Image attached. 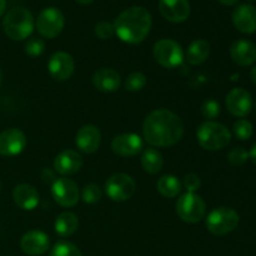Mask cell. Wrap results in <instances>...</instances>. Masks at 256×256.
Returning a JSON list of instances; mask_svg holds the SVG:
<instances>
[{
	"label": "cell",
	"instance_id": "6da1fadb",
	"mask_svg": "<svg viewBox=\"0 0 256 256\" xmlns=\"http://www.w3.org/2000/svg\"><path fill=\"white\" fill-rule=\"evenodd\" d=\"M142 135L145 142L152 146H172L182 140L184 124L175 112L168 109H156L145 118Z\"/></svg>",
	"mask_w": 256,
	"mask_h": 256
},
{
	"label": "cell",
	"instance_id": "7a4b0ae2",
	"mask_svg": "<svg viewBox=\"0 0 256 256\" xmlns=\"http://www.w3.org/2000/svg\"><path fill=\"white\" fill-rule=\"evenodd\" d=\"M152 19L142 6H130L120 12L114 22L115 34L128 44H139L149 35Z\"/></svg>",
	"mask_w": 256,
	"mask_h": 256
},
{
	"label": "cell",
	"instance_id": "3957f363",
	"mask_svg": "<svg viewBox=\"0 0 256 256\" xmlns=\"http://www.w3.org/2000/svg\"><path fill=\"white\" fill-rule=\"evenodd\" d=\"M4 32L15 42L28 39L34 32V18L32 14L22 6H15L6 12L2 22Z\"/></svg>",
	"mask_w": 256,
	"mask_h": 256
},
{
	"label": "cell",
	"instance_id": "277c9868",
	"mask_svg": "<svg viewBox=\"0 0 256 256\" xmlns=\"http://www.w3.org/2000/svg\"><path fill=\"white\" fill-rule=\"evenodd\" d=\"M196 139L200 146L208 152H218L232 142V132L225 126L216 122H205L198 128Z\"/></svg>",
	"mask_w": 256,
	"mask_h": 256
},
{
	"label": "cell",
	"instance_id": "5b68a950",
	"mask_svg": "<svg viewBox=\"0 0 256 256\" xmlns=\"http://www.w3.org/2000/svg\"><path fill=\"white\" fill-rule=\"evenodd\" d=\"M240 222V216L234 209L226 206L216 208L206 218L208 230L212 232V235H218V236H222L229 232H234L238 228Z\"/></svg>",
	"mask_w": 256,
	"mask_h": 256
},
{
	"label": "cell",
	"instance_id": "8992f818",
	"mask_svg": "<svg viewBox=\"0 0 256 256\" xmlns=\"http://www.w3.org/2000/svg\"><path fill=\"white\" fill-rule=\"evenodd\" d=\"M176 214L182 222L195 224L204 219L206 214V204L202 196L195 192H185L178 199L175 204Z\"/></svg>",
	"mask_w": 256,
	"mask_h": 256
},
{
	"label": "cell",
	"instance_id": "52a82bcc",
	"mask_svg": "<svg viewBox=\"0 0 256 256\" xmlns=\"http://www.w3.org/2000/svg\"><path fill=\"white\" fill-rule=\"evenodd\" d=\"M152 55L158 64L166 69H175L180 66L185 59L182 45L172 39H162L155 42Z\"/></svg>",
	"mask_w": 256,
	"mask_h": 256
},
{
	"label": "cell",
	"instance_id": "ba28073f",
	"mask_svg": "<svg viewBox=\"0 0 256 256\" xmlns=\"http://www.w3.org/2000/svg\"><path fill=\"white\" fill-rule=\"evenodd\" d=\"M136 184L130 175L118 172L112 175L105 182V192L112 202H122L129 200L135 194Z\"/></svg>",
	"mask_w": 256,
	"mask_h": 256
},
{
	"label": "cell",
	"instance_id": "9c48e42d",
	"mask_svg": "<svg viewBox=\"0 0 256 256\" xmlns=\"http://www.w3.org/2000/svg\"><path fill=\"white\" fill-rule=\"evenodd\" d=\"M64 14L56 8H46L38 15L35 28L45 39H54L64 29Z\"/></svg>",
	"mask_w": 256,
	"mask_h": 256
},
{
	"label": "cell",
	"instance_id": "30bf717a",
	"mask_svg": "<svg viewBox=\"0 0 256 256\" xmlns=\"http://www.w3.org/2000/svg\"><path fill=\"white\" fill-rule=\"evenodd\" d=\"M52 195L60 206L72 208L79 202L80 192L76 182L62 176L52 184Z\"/></svg>",
	"mask_w": 256,
	"mask_h": 256
},
{
	"label": "cell",
	"instance_id": "8fae6325",
	"mask_svg": "<svg viewBox=\"0 0 256 256\" xmlns=\"http://www.w3.org/2000/svg\"><path fill=\"white\" fill-rule=\"evenodd\" d=\"M74 58L65 52H54L48 62V72L56 82H65L70 79L74 74Z\"/></svg>",
	"mask_w": 256,
	"mask_h": 256
},
{
	"label": "cell",
	"instance_id": "7c38bea8",
	"mask_svg": "<svg viewBox=\"0 0 256 256\" xmlns=\"http://www.w3.org/2000/svg\"><path fill=\"white\" fill-rule=\"evenodd\" d=\"M28 140L20 129H6L0 132V155L15 156L24 152Z\"/></svg>",
	"mask_w": 256,
	"mask_h": 256
},
{
	"label": "cell",
	"instance_id": "4fadbf2b",
	"mask_svg": "<svg viewBox=\"0 0 256 256\" xmlns=\"http://www.w3.org/2000/svg\"><path fill=\"white\" fill-rule=\"evenodd\" d=\"M144 149V142L134 132H126L115 136L112 142V150L114 154L124 158H132L142 152Z\"/></svg>",
	"mask_w": 256,
	"mask_h": 256
},
{
	"label": "cell",
	"instance_id": "5bb4252c",
	"mask_svg": "<svg viewBox=\"0 0 256 256\" xmlns=\"http://www.w3.org/2000/svg\"><path fill=\"white\" fill-rule=\"evenodd\" d=\"M226 108L230 114L236 118H245L250 114L252 108V99L249 92L242 88H235L226 95Z\"/></svg>",
	"mask_w": 256,
	"mask_h": 256
},
{
	"label": "cell",
	"instance_id": "9a60e30c",
	"mask_svg": "<svg viewBox=\"0 0 256 256\" xmlns=\"http://www.w3.org/2000/svg\"><path fill=\"white\" fill-rule=\"evenodd\" d=\"M50 240L44 232L30 230L22 235L20 240V248L29 256H40L49 250Z\"/></svg>",
	"mask_w": 256,
	"mask_h": 256
},
{
	"label": "cell",
	"instance_id": "2e32d148",
	"mask_svg": "<svg viewBox=\"0 0 256 256\" xmlns=\"http://www.w3.org/2000/svg\"><path fill=\"white\" fill-rule=\"evenodd\" d=\"M82 156L80 152L75 150L66 149L56 155L54 160L55 172L62 175V176H69L74 175L82 169Z\"/></svg>",
	"mask_w": 256,
	"mask_h": 256
},
{
	"label": "cell",
	"instance_id": "e0dca14e",
	"mask_svg": "<svg viewBox=\"0 0 256 256\" xmlns=\"http://www.w3.org/2000/svg\"><path fill=\"white\" fill-rule=\"evenodd\" d=\"M75 144L80 152L85 154H92L99 149L102 144V132L95 125H84L78 130Z\"/></svg>",
	"mask_w": 256,
	"mask_h": 256
},
{
	"label": "cell",
	"instance_id": "ac0fdd59",
	"mask_svg": "<svg viewBox=\"0 0 256 256\" xmlns=\"http://www.w3.org/2000/svg\"><path fill=\"white\" fill-rule=\"evenodd\" d=\"M159 12L168 22H182L190 15L189 0H159Z\"/></svg>",
	"mask_w": 256,
	"mask_h": 256
},
{
	"label": "cell",
	"instance_id": "d6986e66",
	"mask_svg": "<svg viewBox=\"0 0 256 256\" xmlns=\"http://www.w3.org/2000/svg\"><path fill=\"white\" fill-rule=\"evenodd\" d=\"M232 24L242 34L256 32V8L250 4H242L232 12Z\"/></svg>",
	"mask_w": 256,
	"mask_h": 256
},
{
	"label": "cell",
	"instance_id": "ffe728a7",
	"mask_svg": "<svg viewBox=\"0 0 256 256\" xmlns=\"http://www.w3.org/2000/svg\"><path fill=\"white\" fill-rule=\"evenodd\" d=\"M230 56L238 65L249 66L256 62V45L249 40H236L230 46Z\"/></svg>",
	"mask_w": 256,
	"mask_h": 256
},
{
	"label": "cell",
	"instance_id": "44dd1931",
	"mask_svg": "<svg viewBox=\"0 0 256 256\" xmlns=\"http://www.w3.org/2000/svg\"><path fill=\"white\" fill-rule=\"evenodd\" d=\"M12 200L22 210H34L39 204V192L32 185L19 184L12 192Z\"/></svg>",
	"mask_w": 256,
	"mask_h": 256
},
{
	"label": "cell",
	"instance_id": "7402d4cb",
	"mask_svg": "<svg viewBox=\"0 0 256 256\" xmlns=\"http://www.w3.org/2000/svg\"><path fill=\"white\" fill-rule=\"evenodd\" d=\"M92 84L100 92H114L119 89L122 79L116 70L110 69V68H102L94 74Z\"/></svg>",
	"mask_w": 256,
	"mask_h": 256
},
{
	"label": "cell",
	"instance_id": "603a6c76",
	"mask_svg": "<svg viewBox=\"0 0 256 256\" xmlns=\"http://www.w3.org/2000/svg\"><path fill=\"white\" fill-rule=\"evenodd\" d=\"M79 228V219L78 215L72 212H62L55 219L54 229L59 236L68 238L74 234Z\"/></svg>",
	"mask_w": 256,
	"mask_h": 256
},
{
	"label": "cell",
	"instance_id": "cb8c5ba5",
	"mask_svg": "<svg viewBox=\"0 0 256 256\" xmlns=\"http://www.w3.org/2000/svg\"><path fill=\"white\" fill-rule=\"evenodd\" d=\"M209 55H210L209 42L204 39H196L189 45V48H188L185 59L188 60L189 64L200 65L204 62H206Z\"/></svg>",
	"mask_w": 256,
	"mask_h": 256
},
{
	"label": "cell",
	"instance_id": "d4e9b609",
	"mask_svg": "<svg viewBox=\"0 0 256 256\" xmlns=\"http://www.w3.org/2000/svg\"><path fill=\"white\" fill-rule=\"evenodd\" d=\"M140 162H142V169L149 174H158L162 172V166H164L162 155L154 148H148L142 152Z\"/></svg>",
	"mask_w": 256,
	"mask_h": 256
},
{
	"label": "cell",
	"instance_id": "484cf974",
	"mask_svg": "<svg viewBox=\"0 0 256 256\" xmlns=\"http://www.w3.org/2000/svg\"><path fill=\"white\" fill-rule=\"evenodd\" d=\"M182 182L174 175H164L156 182V190L168 199L176 198L182 192Z\"/></svg>",
	"mask_w": 256,
	"mask_h": 256
},
{
	"label": "cell",
	"instance_id": "4316f807",
	"mask_svg": "<svg viewBox=\"0 0 256 256\" xmlns=\"http://www.w3.org/2000/svg\"><path fill=\"white\" fill-rule=\"evenodd\" d=\"M49 256H82V254L76 245L62 240L52 246Z\"/></svg>",
	"mask_w": 256,
	"mask_h": 256
},
{
	"label": "cell",
	"instance_id": "83f0119b",
	"mask_svg": "<svg viewBox=\"0 0 256 256\" xmlns=\"http://www.w3.org/2000/svg\"><path fill=\"white\" fill-rule=\"evenodd\" d=\"M146 82L148 79L145 76V74H142L140 72H134L130 75H128V78L125 79L124 86L128 92H136L144 89L146 86Z\"/></svg>",
	"mask_w": 256,
	"mask_h": 256
},
{
	"label": "cell",
	"instance_id": "f1b7e54d",
	"mask_svg": "<svg viewBox=\"0 0 256 256\" xmlns=\"http://www.w3.org/2000/svg\"><path fill=\"white\" fill-rule=\"evenodd\" d=\"M102 196V190L96 184H88L82 189V198L85 204H96Z\"/></svg>",
	"mask_w": 256,
	"mask_h": 256
},
{
	"label": "cell",
	"instance_id": "f546056e",
	"mask_svg": "<svg viewBox=\"0 0 256 256\" xmlns=\"http://www.w3.org/2000/svg\"><path fill=\"white\" fill-rule=\"evenodd\" d=\"M252 124L246 119H239L234 122L232 132L239 140H248L252 135Z\"/></svg>",
	"mask_w": 256,
	"mask_h": 256
},
{
	"label": "cell",
	"instance_id": "4dcf8cb0",
	"mask_svg": "<svg viewBox=\"0 0 256 256\" xmlns=\"http://www.w3.org/2000/svg\"><path fill=\"white\" fill-rule=\"evenodd\" d=\"M202 114L208 122H214L220 115V104L215 99H208L202 105Z\"/></svg>",
	"mask_w": 256,
	"mask_h": 256
},
{
	"label": "cell",
	"instance_id": "1f68e13d",
	"mask_svg": "<svg viewBox=\"0 0 256 256\" xmlns=\"http://www.w3.org/2000/svg\"><path fill=\"white\" fill-rule=\"evenodd\" d=\"M25 52L29 56H40L42 52H45V42L44 40L39 39V38H30L26 42H25Z\"/></svg>",
	"mask_w": 256,
	"mask_h": 256
},
{
	"label": "cell",
	"instance_id": "d6a6232c",
	"mask_svg": "<svg viewBox=\"0 0 256 256\" xmlns=\"http://www.w3.org/2000/svg\"><path fill=\"white\" fill-rule=\"evenodd\" d=\"M248 159H249V152H246L244 148H234L228 154V160H229L230 164L235 165V166L244 165L248 162Z\"/></svg>",
	"mask_w": 256,
	"mask_h": 256
},
{
	"label": "cell",
	"instance_id": "836d02e7",
	"mask_svg": "<svg viewBox=\"0 0 256 256\" xmlns=\"http://www.w3.org/2000/svg\"><path fill=\"white\" fill-rule=\"evenodd\" d=\"M95 34L99 39L102 40H108V39H112L115 34V30H114V25L112 22H106V20H102L96 24L95 26Z\"/></svg>",
	"mask_w": 256,
	"mask_h": 256
},
{
	"label": "cell",
	"instance_id": "e575fe53",
	"mask_svg": "<svg viewBox=\"0 0 256 256\" xmlns=\"http://www.w3.org/2000/svg\"><path fill=\"white\" fill-rule=\"evenodd\" d=\"M182 185L186 189V192H195L202 186V180H200V178L196 174L190 172V174L185 175Z\"/></svg>",
	"mask_w": 256,
	"mask_h": 256
},
{
	"label": "cell",
	"instance_id": "d590c367",
	"mask_svg": "<svg viewBox=\"0 0 256 256\" xmlns=\"http://www.w3.org/2000/svg\"><path fill=\"white\" fill-rule=\"evenodd\" d=\"M40 178H42V182L44 184H52V182L56 180V176H55V172H52L49 168H45L42 169V174H40Z\"/></svg>",
	"mask_w": 256,
	"mask_h": 256
},
{
	"label": "cell",
	"instance_id": "8d00e7d4",
	"mask_svg": "<svg viewBox=\"0 0 256 256\" xmlns=\"http://www.w3.org/2000/svg\"><path fill=\"white\" fill-rule=\"evenodd\" d=\"M249 159L252 160V162L256 165V142L254 145H252V150L249 152Z\"/></svg>",
	"mask_w": 256,
	"mask_h": 256
},
{
	"label": "cell",
	"instance_id": "74e56055",
	"mask_svg": "<svg viewBox=\"0 0 256 256\" xmlns=\"http://www.w3.org/2000/svg\"><path fill=\"white\" fill-rule=\"evenodd\" d=\"M218 2H219L220 4H222V5H228V6H232V5L236 4L239 0H218Z\"/></svg>",
	"mask_w": 256,
	"mask_h": 256
},
{
	"label": "cell",
	"instance_id": "f35d334b",
	"mask_svg": "<svg viewBox=\"0 0 256 256\" xmlns=\"http://www.w3.org/2000/svg\"><path fill=\"white\" fill-rule=\"evenodd\" d=\"M5 6H6V2H5V0H0V16L4 14Z\"/></svg>",
	"mask_w": 256,
	"mask_h": 256
},
{
	"label": "cell",
	"instance_id": "ab89813d",
	"mask_svg": "<svg viewBox=\"0 0 256 256\" xmlns=\"http://www.w3.org/2000/svg\"><path fill=\"white\" fill-rule=\"evenodd\" d=\"M250 76H252V80L256 84V66H254L250 72Z\"/></svg>",
	"mask_w": 256,
	"mask_h": 256
},
{
	"label": "cell",
	"instance_id": "60d3db41",
	"mask_svg": "<svg viewBox=\"0 0 256 256\" xmlns=\"http://www.w3.org/2000/svg\"><path fill=\"white\" fill-rule=\"evenodd\" d=\"M76 2H79V4H82V5H89V4H92L94 0H76Z\"/></svg>",
	"mask_w": 256,
	"mask_h": 256
},
{
	"label": "cell",
	"instance_id": "b9f144b4",
	"mask_svg": "<svg viewBox=\"0 0 256 256\" xmlns=\"http://www.w3.org/2000/svg\"><path fill=\"white\" fill-rule=\"evenodd\" d=\"M0 82H2V70H0Z\"/></svg>",
	"mask_w": 256,
	"mask_h": 256
},
{
	"label": "cell",
	"instance_id": "7bdbcfd3",
	"mask_svg": "<svg viewBox=\"0 0 256 256\" xmlns=\"http://www.w3.org/2000/svg\"><path fill=\"white\" fill-rule=\"evenodd\" d=\"M0 190H2V182H0Z\"/></svg>",
	"mask_w": 256,
	"mask_h": 256
}]
</instances>
